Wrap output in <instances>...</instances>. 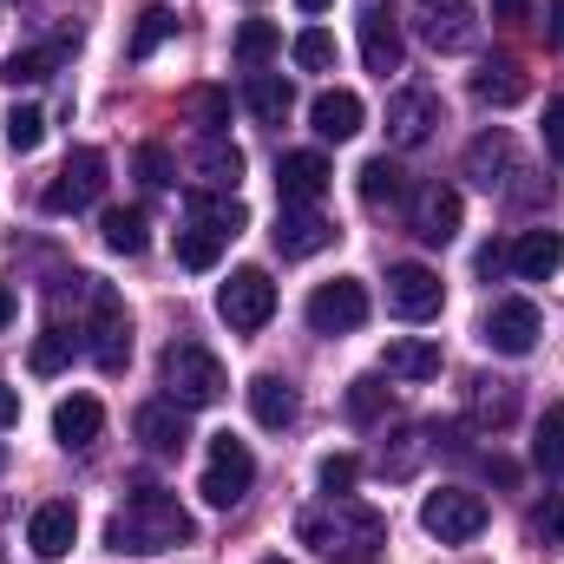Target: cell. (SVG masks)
Masks as SVG:
<instances>
[{
    "label": "cell",
    "instance_id": "cell-25",
    "mask_svg": "<svg viewBox=\"0 0 564 564\" xmlns=\"http://www.w3.org/2000/svg\"><path fill=\"white\" fill-rule=\"evenodd\" d=\"M381 368H388L394 381H433V375L446 368V355H440V341H426V335H394L388 355H381Z\"/></svg>",
    "mask_w": 564,
    "mask_h": 564
},
{
    "label": "cell",
    "instance_id": "cell-5",
    "mask_svg": "<svg viewBox=\"0 0 564 564\" xmlns=\"http://www.w3.org/2000/svg\"><path fill=\"white\" fill-rule=\"evenodd\" d=\"M250 486H257V453H250L237 433H217V440H210V459H204L197 492H204L217 512H230V506H243V499H250Z\"/></svg>",
    "mask_w": 564,
    "mask_h": 564
},
{
    "label": "cell",
    "instance_id": "cell-19",
    "mask_svg": "<svg viewBox=\"0 0 564 564\" xmlns=\"http://www.w3.org/2000/svg\"><path fill=\"white\" fill-rule=\"evenodd\" d=\"M191 408H177V401H144L139 414H132V433H139L151 453H184L191 446V421H184Z\"/></svg>",
    "mask_w": 564,
    "mask_h": 564
},
{
    "label": "cell",
    "instance_id": "cell-45",
    "mask_svg": "<svg viewBox=\"0 0 564 564\" xmlns=\"http://www.w3.org/2000/svg\"><path fill=\"white\" fill-rule=\"evenodd\" d=\"M191 112H197V126H204V132H224V119H230V99L204 86V93H191Z\"/></svg>",
    "mask_w": 564,
    "mask_h": 564
},
{
    "label": "cell",
    "instance_id": "cell-2",
    "mask_svg": "<svg viewBox=\"0 0 564 564\" xmlns=\"http://www.w3.org/2000/svg\"><path fill=\"white\" fill-rule=\"evenodd\" d=\"M302 545H315L328 564H375L388 545V519L361 499H328L315 512H302Z\"/></svg>",
    "mask_w": 564,
    "mask_h": 564
},
{
    "label": "cell",
    "instance_id": "cell-17",
    "mask_svg": "<svg viewBox=\"0 0 564 564\" xmlns=\"http://www.w3.org/2000/svg\"><path fill=\"white\" fill-rule=\"evenodd\" d=\"M361 59H368V73H401V26H394V13L381 7V0H361Z\"/></svg>",
    "mask_w": 564,
    "mask_h": 564
},
{
    "label": "cell",
    "instance_id": "cell-35",
    "mask_svg": "<svg viewBox=\"0 0 564 564\" xmlns=\"http://www.w3.org/2000/svg\"><path fill=\"white\" fill-rule=\"evenodd\" d=\"M171 33H177V13L151 0V7L139 13V26H132V46H126V53H132V59H151V53H158V46H164Z\"/></svg>",
    "mask_w": 564,
    "mask_h": 564
},
{
    "label": "cell",
    "instance_id": "cell-38",
    "mask_svg": "<svg viewBox=\"0 0 564 564\" xmlns=\"http://www.w3.org/2000/svg\"><path fill=\"white\" fill-rule=\"evenodd\" d=\"M40 139H46V112L40 106H13L7 112V151L26 158V151H40Z\"/></svg>",
    "mask_w": 564,
    "mask_h": 564
},
{
    "label": "cell",
    "instance_id": "cell-6",
    "mask_svg": "<svg viewBox=\"0 0 564 564\" xmlns=\"http://www.w3.org/2000/svg\"><path fill=\"white\" fill-rule=\"evenodd\" d=\"M486 519H492L486 499L466 492V486H440V492L421 499V525H426V539H440V545H473L486 532Z\"/></svg>",
    "mask_w": 564,
    "mask_h": 564
},
{
    "label": "cell",
    "instance_id": "cell-7",
    "mask_svg": "<svg viewBox=\"0 0 564 564\" xmlns=\"http://www.w3.org/2000/svg\"><path fill=\"white\" fill-rule=\"evenodd\" d=\"M539 335H545V315H539L532 295H499V302L486 308V322H479V341H486L492 355H512V361L532 355Z\"/></svg>",
    "mask_w": 564,
    "mask_h": 564
},
{
    "label": "cell",
    "instance_id": "cell-4",
    "mask_svg": "<svg viewBox=\"0 0 564 564\" xmlns=\"http://www.w3.org/2000/svg\"><path fill=\"white\" fill-rule=\"evenodd\" d=\"M158 375H164V401H177V408H217L224 388H230L224 361H217L204 341H171Z\"/></svg>",
    "mask_w": 564,
    "mask_h": 564
},
{
    "label": "cell",
    "instance_id": "cell-27",
    "mask_svg": "<svg viewBox=\"0 0 564 564\" xmlns=\"http://www.w3.org/2000/svg\"><path fill=\"white\" fill-rule=\"evenodd\" d=\"M99 426H106V408H99L93 394H73V401L53 408V433H59V446H73V453H86V446L99 440Z\"/></svg>",
    "mask_w": 564,
    "mask_h": 564
},
{
    "label": "cell",
    "instance_id": "cell-20",
    "mask_svg": "<svg viewBox=\"0 0 564 564\" xmlns=\"http://www.w3.org/2000/svg\"><path fill=\"white\" fill-rule=\"evenodd\" d=\"M73 539H79V512H73L66 499L40 506V512L26 519V545H33L40 558H66V552H73Z\"/></svg>",
    "mask_w": 564,
    "mask_h": 564
},
{
    "label": "cell",
    "instance_id": "cell-11",
    "mask_svg": "<svg viewBox=\"0 0 564 564\" xmlns=\"http://www.w3.org/2000/svg\"><path fill=\"white\" fill-rule=\"evenodd\" d=\"M414 33H421L433 53H466V46L479 40L473 0H421V7H414Z\"/></svg>",
    "mask_w": 564,
    "mask_h": 564
},
{
    "label": "cell",
    "instance_id": "cell-13",
    "mask_svg": "<svg viewBox=\"0 0 564 564\" xmlns=\"http://www.w3.org/2000/svg\"><path fill=\"white\" fill-rule=\"evenodd\" d=\"M440 302H446V282L433 276L426 263H394V270H388V308H394L401 322H433Z\"/></svg>",
    "mask_w": 564,
    "mask_h": 564
},
{
    "label": "cell",
    "instance_id": "cell-31",
    "mask_svg": "<svg viewBox=\"0 0 564 564\" xmlns=\"http://www.w3.org/2000/svg\"><path fill=\"white\" fill-rule=\"evenodd\" d=\"M532 466L545 473V479H564V408L552 401L545 414H539V440H532Z\"/></svg>",
    "mask_w": 564,
    "mask_h": 564
},
{
    "label": "cell",
    "instance_id": "cell-14",
    "mask_svg": "<svg viewBox=\"0 0 564 564\" xmlns=\"http://www.w3.org/2000/svg\"><path fill=\"white\" fill-rule=\"evenodd\" d=\"M433 126H440V93H426V86H401V93L388 99V144L414 151V144L433 139Z\"/></svg>",
    "mask_w": 564,
    "mask_h": 564
},
{
    "label": "cell",
    "instance_id": "cell-37",
    "mask_svg": "<svg viewBox=\"0 0 564 564\" xmlns=\"http://www.w3.org/2000/svg\"><path fill=\"white\" fill-rule=\"evenodd\" d=\"M276 53H282V33L270 20H243V26H237V59H243V66H263V59H276Z\"/></svg>",
    "mask_w": 564,
    "mask_h": 564
},
{
    "label": "cell",
    "instance_id": "cell-40",
    "mask_svg": "<svg viewBox=\"0 0 564 564\" xmlns=\"http://www.w3.org/2000/svg\"><path fill=\"white\" fill-rule=\"evenodd\" d=\"M525 532H532V545L564 552V499H539V506L525 512Z\"/></svg>",
    "mask_w": 564,
    "mask_h": 564
},
{
    "label": "cell",
    "instance_id": "cell-18",
    "mask_svg": "<svg viewBox=\"0 0 564 564\" xmlns=\"http://www.w3.org/2000/svg\"><path fill=\"white\" fill-rule=\"evenodd\" d=\"M466 177L486 184V191H506L519 177V151H512V132H486V139L466 144Z\"/></svg>",
    "mask_w": 564,
    "mask_h": 564
},
{
    "label": "cell",
    "instance_id": "cell-8",
    "mask_svg": "<svg viewBox=\"0 0 564 564\" xmlns=\"http://www.w3.org/2000/svg\"><path fill=\"white\" fill-rule=\"evenodd\" d=\"M217 315H224L237 335H257V328L276 315V282H270V270H257V263L230 270V282L217 289Z\"/></svg>",
    "mask_w": 564,
    "mask_h": 564
},
{
    "label": "cell",
    "instance_id": "cell-34",
    "mask_svg": "<svg viewBox=\"0 0 564 564\" xmlns=\"http://www.w3.org/2000/svg\"><path fill=\"white\" fill-rule=\"evenodd\" d=\"M106 250H119V257H144V243H151V224H144V210H106Z\"/></svg>",
    "mask_w": 564,
    "mask_h": 564
},
{
    "label": "cell",
    "instance_id": "cell-41",
    "mask_svg": "<svg viewBox=\"0 0 564 564\" xmlns=\"http://www.w3.org/2000/svg\"><path fill=\"white\" fill-rule=\"evenodd\" d=\"M355 479H361V459H355V453H328V459L315 466V486H322L328 499H348Z\"/></svg>",
    "mask_w": 564,
    "mask_h": 564
},
{
    "label": "cell",
    "instance_id": "cell-23",
    "mask_svg": "<svg viewBox=\"0 0 564 564\" xmlns=\"http://www.w3.org/2000/svg\"><path fill=\"white\" fill-rule=\"evenodd\" d=\"M191 171L204 177V191H237V177H243V151L224 139V132H204L197 151H191Z\"/></svg>",
    "mask_w": 564,
    "mask_h": 564
},
{
    "label": "cell",
    "instance_id": "cell-12",
    "mask_svg": "<svg viewBox=\"0 0 564 564\" xmlns=\"http://www.w3.org/2000/svg\"><path fill=\"white\" fill-rule=\"evenodd\" d=\"M270 237H276V257L302 263V257H322V250H328L341 230H335V224H328L315 204H282V210H276V230H270Z\"/></svg>",
    "mask_w": 564,
    "mask_h": 564
},
{
    "label": "cell",
    "instance_id": "cell-49",
    "mask_svg": "<svg viewBox=\"0 0 564 564\" xmlns=\"http://www.w3.org/2000/svg\"><path fill=\"white\" fill-rule=\"evenodd\" d=\"M13 308H20V302H13V289H7V282H0V335H7V328H13Z\"/></svg>",
    "mask_w": 564,
    "mask_h": 564
},
{
    "label": "cell",
    "instance_id": "cell-3",
    "mask_svg": "<svg viewBox=\"0 0 564 564\" xmlns=\"http://www.w3.org/2000/svg\"><path fill=\"white\" fill-rule=\"evenodd\" d=\"M86 348H93V368L99 375H126V361H132V308H126V295L112 289V282H86Z\"/></svg>",
    "mask_w": 564,
    "mask_h": 564
},
{
    "label": "cell",
    "instance_id": "cell-24",
    "mask_svg": "<svg viewBox=\"0 0 564 564\" xmlns=\"http://www.w3.org/2000/svg\"><path fill=\"white\" fill-rule=\"evenodd\" d=\"M79 46V33L73 40H53V46H20V53H7V66H0V79L20 93V86H40V79H53L59 66H66V53Z\"/></svg>",
    "mask_w": 564,
    "mask_h": 564
},
{
    "label": "cell",
    "instance_id": "cell-54",
    "mask_svg": "<svg viewBox=\"0 0 564 564\" xmlns=\"http://www.w3.org/2000/svg\"><path fill=\"white\" fill-rule=\"evenodd\" d=\"M506 7H519V0H506Z\"/></svg>",
    "mask_w": 564,
    "mask_h": 564
},
{
    "label": "cell",
    "instance_id": "cell-53",
    "mask_svg": "<svg viewBox=\"0 0 564 564\" xmlns=\"http://www.w3.org/2000/svg\"><path fill=\"white\" fill-rule=\"evenodd\" d=\"M263 564H282V558H263Z\"/></svg>",
    "mask_w": 564,
    "mask_h": 564
},
{
    "label": "cell",
    "instance_id": "cell-26",
    "mask_svg": "<svg viewBox=\"0 0 564 564\" xmlns=\"http://www.w3.org/2000/svg\"><path fill=\"white\" fill-rule=\"evenodd\" d=\"M191 224H204V230H217L224 243L230 237H243V224H250V210L237 204V191H191Z\"/></svg>",
    "mask_w": 564,
    "mask_h": 564
},
{
    "label": "cell",
    "instance_id": "cell-39",
    "mask_svg": "<svg viewBox=\"0 0 564 564\" xmlns=\"http://www.w3.org/2000/svg\"><path fill=\"white\" fill-rule=\"evenodd\" d=\"M289 53H295L302 73H328V66H335V33H328V26H302Z\"/></svg>",
    "mask_w": 564,
    "mask_h": 564
},
{
    "label": "cell",
    "instance_id": "cell-46",
    "mask_svg": "<svg viewBox=\"0 0 564 564\" xmlns=\"http://www.w3.org/2000/svg\"><path fill=\"white\" fill-rule=\"evenodd\" d=\"M545 151H552V158L564 164V93L552 99V106H545Z\"/></svg>",
    "mask_w": 564,
    "mask_h": 564
},
{
    "label": "cell",
    "instance_id": "cell-47",
    "mask_svg": "<svg viewBox=\"0 0 564 564\" xmlns=\"http://www.w3.org/2000/svg\"><path fill=\"white\" fill-rule=\"evenodd\" d=\"M506 270H512V243H486L479 250V276L492 282V276H506Z\"/></svg>",
    "mask_w": 564,
    "mask_h": 564
},
{
    "label": "cell",
    "instance_id": "cell-16",
    "mask_svg": "<svg viewBox=\"0 0 564 564\" xmlns=\"http://www.w3.org/2000/svg\"><path fill=\"white\" fill-rule=\"evenodd\" d=\"M328 158L322 151H282L276 158V197L282 204H315L322 191H328Z\"/></svg>",
    "mask_w": 564,
    "mask_h": 564
},
{
    "label": "cell",
    "instance_id": "cell-33",
    "mask_svg": "<svg viewBox=\"0 0 564 564\" xmlns=\"http://www.w3.org/2000/svg\"><path fill=\"white\" fill-rule=\"evenodd\" d=\"M525 93H532V86H525V73H519V66H486V73L473 79V99H479V106H499V112H506V106H519Z\"/></svg>",
    "mask_w": 564,
    "mask_h": 564
},
{
    "label": "cell",
    "instance_id": "cell-21",
    "mask_svg": "<svg viewBox=\"0 0 564 564\" xmlns=\"http://www.w3.org/2000/svg\"><path fill=\"white\" fill-rule=\"evenodd\" d=\"M361 119H368V106L348 93V86H335V93H315V106H308V126H315V139H355L361 132Z\"/></svg>",
    "mask_w": 564,
    "mask_h": 564
},
{
    "label": "cell",
    "instance_id": "cell-42",
    "mask_svg": "<svg viewBox=\"0 0 564 564\" xmlns=\"http://www.w3.org/2000/svg\"><path fill=\"white\" fill-rule=\"evenodd\" d=\"M26 361H33V375H59V368L73 361V335H66V328H46V335L33 341Z\"/></svg>",
    "mask_w": 564,
    "mask_h": 564
},
{
    "label": "cell",
    "instance_id": "cell-10",
    "mask_svg": "<svg viewBox=\"0 0 564 564\" xmlns=\"http://www.w3.org/2000/svg\"><path fill=\"white\" fill-rule=\"evenodd\" d=\"M361 322H368V282L335 276L308 295V328L315 335H355Z\"/></svg>",
    "mask_w": 564,
    "mask_h": 564
},
{
    "label": "cell",
    "instance_id": "cell-29",
    "mask_svg": "<svg viewBox=\"0 0 564 564\" xmlns=\"http://www.w3.org/2000/svg\"><path fill=\"white\" fill-rule=\"evenodd\" d=\"M243 106H250L263 126H282V119L295 112V86H289L282 73H250V79H243Z\"/></svg>",
    "mask_w": 564,
    "mask_h": 564
},
{
    "label": "cell",
    "instance_id": "cell-1",
    "mask_svg": "<svg viewBox=\"0 0 564 564\" xmlns=\"http://www.w3.org/2000/svg\"><path fill=\"white\" fill-rule=\"evenodd\" d=\"M191 512L177 506V492H164V486H139L119 512H112V525H106V545L112 552H126V558H151V552H171V545H191Z\"/></svg>",
    "mask_w": 564,
    "mask_h": 564
},
{
    "label": "cell",
    "instance_id": "cell-15",
    "mask_svg": "<svg viewBox=\"0 0 564 564\" xmlns=\"http://www.w3.org/2000/svg\"><path fill=\"white\" fill-rule=\"evenodd\" d=\"M408 224H414V237H421V243L446 250V243L459 237V191H453V184H426V191H414Z\"/></svg>",
    "mask_w": 564,
    "mask_h": 564
},
{
    "label": "cell",
    "instance_id": "cell-43",
    "mask_svg": "<svg viewBox=\"0 0 564 564\" xmlns=\"http://www.w3.org/2000/svg\"><path fill=\"white\" fill-rule=\"evenodd\" d=\"M381 401H388V388H381L375 375H361V381L348 388V414H355V421H375V414H381Z\"/></svg>",
    "mask_w": 564,
    "mask_h": 564
},
{
    "label": "cell",
    "instance_id": "cell-30",
    "mask_svg": "<svg viewBox=\"0 0 564 564\" xmlns=\"http://www.w3.org/2000/svg\"><path fill=\"white\" fill-rule=\"evenodd\" d=\"M401 191H408V171H401L388 151L361 164V204H368V210H388V204H401Z\"/></svg>",
    "mask_w": 564,
    "mask_h": 564
},
{
    "label": "cell",
    "instance_id": "cell-51",
    "mask_svg": "<svg viewBox=\"0 0 564 564\" xmlns=\"http://www.w3.org/2000/svg\"><path fill=\"white\" fill-rule=\"evenodd\" d=\"M552 33H558V40H564V0H558V13H552Z\"/></svg>",
    "mask_w": 564,
    "mask_h": 564
},
{
    "label": "cell",
    "instance_id": "cell-22",
    "mask_svg": "<svg viewBox=\"0 0 564 564\" xmlns=\"http://www.w3.org/2000/svg\"><path fill=\"white\" fill-rule=\"evenodd\" d=\"M564 270V230H525L512 237V276L525 282H545Z\"/></svg>",
    "mask_w": 564,
    "mask_h": 564
},
{
    "label": "cell",
    "instance_id": "cell-9",
    "mask_svg": "<svg viewBox=\"0 0 564 564\" xmlns=\"http://www.w3.org/2000/svg\"><path fill=\"white\" fill-rule=\"evenodd\" d=\"M99 191H106V151L99 144H79V151H66V164H59V177L46 184V210L53 217H66V210H86V204H99Z\"/></svg>",
    "mask_w": 564,
    "mask_h": 564
},
{
    "label": "cell",
    "instance_id": "cell-32",
    "mask_svg": "<svg viewBox=\"0 0 564 564\" xmlns=\"http://www.w3.org/2000/svg\"><path fill=\"white\" fill-rule=\"evenodd\" d=\"M512 414H519V388L512 381H473V421L512 426Z\"/></svg>",
    "mask_w": 564,
    "mask_h": 564
},
{
    "label": "cell",
    "instance_id": "cell-28",
    "mask_svg": "<svg viewBox=\"0 0 564 564\" xmlns=\"http://www.w3.org/2000/svg\"><path fill=\"white\" fill-rule=\"evenodd\" d=\"M250 414H257V426L282 433V426H295L302 401H295V388H289L282 375H257V381H250Z\"/></svg>",
    "mask_w": 564,
    "mask_h": 564
},
{
    "label": "cell",
    "instance_id": "cell-36",
    "mask_svg": "<svg viewBox=\"0 0 564 564\" xmlns=\"http://www.w3.org/2000/svg\"><path fill=\"white\" fill-rule=\"evenodd\" d=\"M217 257H224V237L217 230H204V224H184L177 230V263L184 270H217Z\"/></svg>",
    "mask_w": 564,
    "mask_h": 564
},
{
    "label": "cell",
    "instance_id": "cell-48",
    "mask_svg": "<svg viewBox=\"0 0 564 564\" xmlns=\"http://www.w3.org/2000/svg\"><path fill=\"white\" fill-rule=\"evenodd\" d=\"M13 421H20V394L0 381V426H13Z\"/></svg>",
    "mask_w": 564,
    "mask_h": 564
},
{
    "label": "cell",
    "instance_id": "cell-52",
    "mask_svg": "<svg viewBox=\"0 0 564 564\" xmlns=\"http://www.w3.org/2000/svg\"><path fill=\"white\" fill-rule=\"evenodd\" d=\"M0 473H7V446H0Z\"/></svg>",
    "mask_w": 564,
    "mask_h": 564
},
{
    "label": "cell",
    "instance_id": "cell-44",
    "mask_svg": "<svg viewBox=\"0 0 564 564\" xmlns=\"http://www.w3.org/2000/svg\"><path fill=\"white\" fill-rule=\"evenodd\" d=\"M139 184H151V191L177 184V177H171V151H164V144H139Z\"/></svg>",
    "mask_w": 564,
    "mask_h": 564
},
{
    "label": "cell",
    "instance_id": "cell-50",
    "mask_svg": "<svg viewBox=\"0 0 564 564\" xmlns=\"http://www.w3.org/2000/svg\"><path fill=\"white\" fill-rule=\"evenodd\" d=\"M295 7H302V13H328L335 0H295Z\"/></svg>",
    "mask_w": 564,
    "mask_h": 564
}]
</instances>
